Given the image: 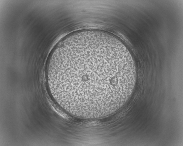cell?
I'll return each mask as SVG.
<instances>
[{
    "label": "cell",
    "instance_id": "1",
    "mask_svg": "<svg viewBox=\"0 0 183 146\" xmlns=\"http://www.w3.org/2000/svg\"><path fill=\"white\" fill-rule=\"evenodd\" d=\"M50 93L74 116L96 119L112 114L129 98L135 66L125 46L112 35L85 30L71 34L56 48L46 72Z\"/></svg>",
    "mask_w": 183,
    "mask_h": 146
}]
</instances>
